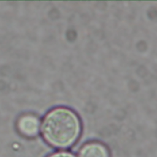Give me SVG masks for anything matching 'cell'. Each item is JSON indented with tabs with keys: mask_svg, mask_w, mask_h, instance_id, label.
Returning <instances> with one entry per match:
<instances>
[{
	"mask_svg": "<svg viewBox=\"0 0 157 157\" xmlns=\"http://www.w3.org/2000/svg\"><path fill=\"white\" fill-rule=\"evenodd\" d=\"M19 132L26 137H36L39 132L40 123L39 118L33 115L21 116L17 124Z\"/></svg>",
	"mask_w": 157,
	"mask_h": 157,
	"instance_id": "cell-2",
	"label": "cell"
},
{
	"mask_svg": "<svg viewBox=\"0 0 157 157\" xmlns=\"http://www.w3.org/2000/svg\"><path fill=\"white\" fill-rule=\"evenodd\" d=\"M46 157H77L71 151L66 150H59L50 153Z\"/></svg>",
	"mask_w": 157,
	"mask_h": 157,
	"instance_id": "cell-4",
	"label": "cell"
},
{
	"mask_svg": "<svg viewBox=\"0 0 157 157\" xmlns=\"http://www.w3.org/2000/svg\"><path fill=\"white\" fill-rule=\"evenodd\" d=\"M77 157H110L109 149L102 144L91 142L83 145Z\"/></svg>",
	"mask_w": 157,
	"mask_h": 157,
	"instance_id": "cell-3",
	"label": "cell"
},
{
	"mask_svg": "<svg viewBox=\"0 0 157 157\" xmlns=\"http://www.w3.org/2000/svg\"><path fill=\"white\" fill-rule=\"evenodd\" d=\"M41 132L45 140L53 147L65 149L78 139L81 124L77 116L70 110L59 108L50 112L44 118Z\"/></svg>",
	"mask_w": 157,
	"mask_h": 157,
	"instance_id": "cell-1",
	"label": "cell"
}]
</instances>
